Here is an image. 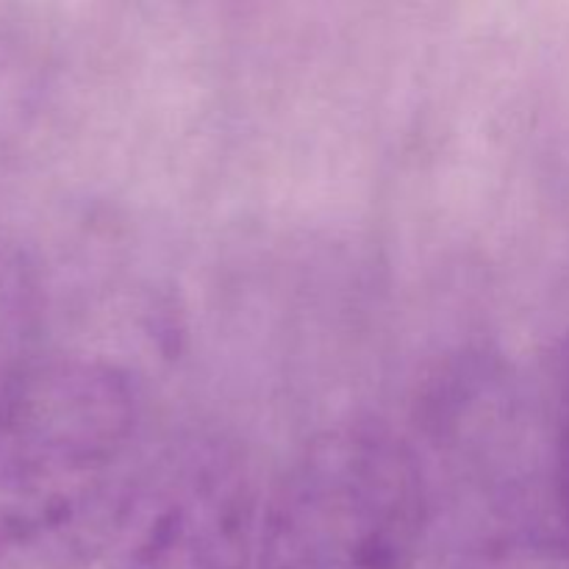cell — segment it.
Listing matches in <instances>:
<instances>
[{
  "instance_id": "obj_1",
  "label": "cell",
  "mask_w": 569,
  "mask_h": 569,
  "mask_svg": "<svg viewBox=\"0 0 569 569\" xmlns=\"http://www.w3.org/2000/svg\"><path fill=\"white\" fill-rule=\"evenodd\" d=\"M148 472L128 372L42 359L0 403V569L98 567Z\"/></svg>"
},
{
  "instance_id": "obj_2",
  "label": "cell",
  "mask_w": 569,
  "mask_h": 569,
  "mask_svg": "<svg viewBox=\"0 0 569 569\" xmlns=\"http://www.w3.org/2000/svg\"><path fill=\"white\" fill-rule=\"evenodd\" d=\"M428 498L406 439L345 422L300 448L267 500L253 569H417Z\"/></svg>"
},
{
  "instance_id": "obj_3",
  "label": "cell",
  "mask_w": 569,
  "mask_h": 569,
  "mask_svg": "<svg viewBox=\"0 0 569 569\" xmlns=\"http://www.w3.org/2000/svg\"><path fill=\"white\" fill-rule=\"evenodd\" d=\"M256 498L231 445H187L148 472L106 569H253Z\"/></svg>"
},
{
  "instance_id": "obj_4",
  "label": "cell",
  "mask_w": 569,
  "mask_h": 569,
  "mask_svg": "<svg viewBox=\"0 0 569 569\" xmlns=\"http://www.w3.org/2000/svg\"><path fill=\"white\" fill-rule=\"evenodd\" d=\"M39 283L26 253L0 242V403L39 365Z\"/></svg>"
},
{
  "instance_id": "obj_5",
  "label": "cell",
  "mask_w": 569,
  "mask_h": 569,
  "mask_svg": "<svg viewBox=\"0 0 569 569\" xmlns=\"http://www.w3.org/2000/svg\"><path fill=\"white\" fill-rule=\"evenodd\" d=\"M461 569H569V537L559 522H531L483 542Z\"/></svg>"
},
{
  "instance_id": "obj_6",
  "label": "cell",
  "mask_w": 569,
  "mask_h": 569,
  "mask_svg": "<svg viewBox=\"0 0 569 569\" xmlns=\"http://www.w3.org/2000/svg\"><path fill=\"white\" fill-rule=\"evenodd\" d=\"M553 492L559 526L569 537V337L556 359L553 403Z\"/></svg>"
}]
</instances>
